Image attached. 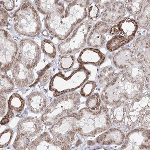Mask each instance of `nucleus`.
<instances>
[{
	"label": "nucleus",
	"instance_id": "f257e3e1",
	"mask_svg": "<svg viewBox=\"0 0 150 150\" xmlns=\"http://www.w3.org/2000/svg\"><path fill=\"white\" fill-rule=\"evenodd\" d=\"M89 1H73L67 6L46 16L45 25L51 35L65 40L87 17Z\"/></svg>",
	"mask_w": 150,
	"mask_h": 150
},
{
	"label": "nucleus",
	"instance_id": "f03ea898",
	"mask_svg": "<svg viewBox=\"0 0 150 150\" xmlns=\"http://www.w3.org/2000/svg\"><path fill=\"white\" fill-rule=\"evenodd\" d=\"M76 113L78 133L82 136H95L112 126L108 109L104 105L98 111H93L84 108Z\"/></svg>",
	"mask_w": 150,
	"mask_h": 150
},
{
	"label": "nucleus",
	"instance_id": "7ed1b4c3",
	"mask_svg": "<svg viewBox=\"0 0 150 150\" xmlns=\"http://www.w3.org/2000/svg\"><path fill=\"white\" fill-rule=\"evenodd\" d=\"M13 28L21 35L34 37L40 35L41 23L37 11L32 3L24 1L13 14Z\"/></svg>",
	"mask_w": 150,
	"mask_h": 150
},
{
	"label": "nucleus",
	"instance_id": "20e7f679",
	"mask_svg": "<svg viewBox=\"0 0 150 150\" xmlns=\"http://www.w3.org/2000/svg\"><path fill=\"white\" fill-rule=\"evenodd\" d=\"M80 98V94L75 92L54 99L42 114V123L52 126L62 117L73 113L79 106Z\"/></svg>",
	"mask_w": 150,
	"mask_h": 150
},
{
	"label": "nucleus",
	"instance_id": "39448f33",
	"mask_svg": "<svg viewBox=\"0 0 150 150\" xmlns=\"http://www.w3.org/2000/svg\"><path fill=\"white\" fill-rule=\"evenodd\" d=\"M90 75V72L83 65L74 70L69 76H65L62 72L58 73L52 78L50 89L54 92L56 97L74 91L88 79Z\"/></svg>",
	"mask_w": 150,
	"mask_h": 150
},
{
	"label": "nucleus",
	"instance_id": "423d86ee",
	"mask_svg": "<svg viewBox=\"0 0 150 150\" xmlns=\"http://www.w3.org/2000/svg\"><path fill=\"white\" fill-rule=\"evenodd\" d=\"M139 25L133 19L126 18L118 22L109 29L108 34L112 37L106 43L110 52L119 48L131 42L136 36Z\"/></svg>",
	"mask_w": 150,
	"mask_h": 150
},
{
	"label": "nucleus",
	"instance_id": "0eeeda50",
	"mask_svg": "<svg viewBox=\"0 0 150 150\" xmlns=\"http://www.w3.org/2000/svg\"><path fill=\"white\" fill-rule=\"evenodd\" d=\"M93 26L92 21H84L75 28L70 36L58 44L57 51L62 55H69L83 48Z\"/></svg>",
	"mask_w": 150,
	"mask_h": 150
},
{
	"label": "nucleus",
	"instance_id": "6e6552de",
	"mask_svg": "<svg viewBox=\"0 0 150 150\" xmlns=\"http://www.w3.org/2000/svg\"><path fill=\"white\" fill-rule=\"evenodd\" d=\"M18 52L13 67L33 72L40 58L41 51L38 44L31 39H22L18 43Z\"/></svg>",
	"mask_w": 150,
	"mask_h": 150
},
{
	"label": "nucleus",
	"instance_id": "1a4fd4ad",
	"mask_svg": "<svg viewBox=\"0 0 150 150\" xmlns=\"http://www.w3.org/2000/svg\"><path fill=\"white\" fill-rule=\"evenodd\" d=\"M76 114L73 112L65 115L52 125L50 132L53 137L68 144L74 142L79 129Z\"/></svg>",
	"mask_w": 150,
	"mask_h": 150
},
{
	"label": "nucleus",
	"instance_id": "9d476101",
	"mask_svg": "<svg viewBox=\"0 0 150 150\" xmlns=\"http://www.w3.org/2000/svg\"><path fill=\"white\" fill-rule=\"evenodd\" d=\"M0 34L1 71L4 72L12 68L18 55V46L6 30L1 29Z\"/></svg>",
	"mask_w": 150,
	"mask_h": 150
},
{
	"label": "nucleus",
	"instance_id": "9b49d317",
	"mask_svg": "<svg viewBox=\"0 0 150 150\" xmlns=\"http://www.w3.org/2000/svg\"><path fill=\"white\" fill-rule=\"evenodd\" d=\"M150 91L141 93L133 100L123 124L126 130L131 131L137 126L143 112L150 108Z\"/></svg>",
	"mask_w": 150,
	"mask_h": 150
},
{
	"label": "nucleus",
	"instance_id": "f8f14e48",
	"mask_svg": "<svg viewBox=\"0 0 150 150\" xmlns=\"http://www.w3.org/2000/svg\"><path fill=\"white\" fill-rule=\"evenodd\" d=\"M121 150H150V130L144 128L132 129L126 134Z\"/></svg>",
	"mask_w": 150,
	"mask_h": 150
},
{
	"label": "nucleus",
	"instance_id": "ddd939ff",
	"mask_svg": "<svg viewBox=\"0 0 150 150\" xmlns=\"http://www.w3.org/2000/svg\"><path fill=\"white\" fill-rule=\"evenodd\" d=\"M123 70L126 78L131 82L144 84L146 77L150 71V64L133 57L127 62Z\"/></svg>",
	"mask_w": 150,
	"mask_h": 150
},
{
	"label": "nucleus",
	"instance_id": "4468645a",
	"mask_svg": "<svg viewBox=\"0 0 150 150\" xmlns=\"http://www.w3.org/2000/svg\"><path fill=\"white\" fill-rule=\"evenodd\" d=\"M122 98L126 100H133L140 94L144 88V84L134 83L126 78L123 72L114 76Z\"/></svg>",
	"mask_w": 150,
	"mask_h": 150
},
{
	"label": "nucleus",
	"instance_id": "2eb2a0df",
	"mask_svg": "<svg viewBox=\"0 0 150 150\" xmlns=\"http://www.w3.org/2000/svg\"><path fill=\"white\" fill-rule=\"evenodd\" d=\"M110 26L104 22L96 23L89 33L86 44L89 47L100 48L106 42V36L108 34Z\"/></svg>",
	"mask_w": 150,
	"mask_h": 150
},
{
	"label": "nucleus",
	"instance_id": "dca6fc26",
	"mask_svg": "<svg viewBox=\"0 0 150 150\" xmlns=\"http://www.w3.org/2000/svg\"><path fill=\"white\" fill-rule=\"evenodd\" d=\"M28 150H70L69 144L51 139L47 133H44L30 145Z\"/></svg>",
	"mask_w": 150,
	"mask_h": 150
},
{
	"label": "nucleus",
	"instance_id": "f3484780",
	"mask_svg": "<svg viewBox=\"0 0 150 150\" xmlns=\"http://www.w3.org/2000/svg\"><path fill=\"white\" fill-rule=\"evenodd\" d=\"M126 11L124 3L121 1H115L105 9L100 17L102 21L105 23H116L123 19Z\"/></svg>",
	"mask_w": 150,
	"mask_h": 150
},
{
	"label": "nucleus",
	"instance_id": "a211bd4d",
	"mask_svg": "<svg viewBox=\"0 0 150 150\" xmlns=\"http://www.w3.org/2000/svg\"><path fill=\"white\" fill-rule=\"evenodd\" d=\"M150 38L146 36L137 38L131 49L133 57L150 64Z\"/></svg>",
	"mask_w": 150,
	"mask_h": 150
},
{
	"label": "nucleus",
	"instance_id": "6ab92c4d",
	"mask_svg": "<svg viewBox=\"0 0 150 150\" xmlns=\"http://www.w3.org/2000/svg\"><path fill=\"white\" fill-rule=\"evenodd\" d=\"M105 55L96 48H87L83 49L78 57V63L81 65L91 64L99 67L104 62Z\"/></svg>",
	"mask_w": 150,
	"mask_h": 150
},
{
	"label": "nucleus",
	"instance_id": "aec40b11",
	"mask_svg": "<svg viewBox=\"0 0 150 150\" xmlns=\"http://www.w3.org/2000/svg\"><path fill=\"white\" fill-rule=\"evenodd\" d=\"M121 96L119 88L115 79H112L105 86L101 93L100 98L103 102L109 106H114L121 101Z\"/></svg>",
	"mask_w": 150,
	"mask_h": 150
},
{
	"label": "nucleus",
	"instance_id": "412c9836",
	"mask_svg": "<svg viewBox=\"0 0 150 150\" xmlns=\"http://www.w3.org/2000/svg\"><path fill=\"white\" fill-rule=\"evenodd\" d=\"M125 134L122 130L115 128L109 129L98 136L96 142L102 145L122 144L125 140Z\"/></svg>",
	"mask_w": 150,
	"mask_h": 150
},
{
	"label": "nucleus",
	"instance_id": "4be33fe9",
	"mask_svg": "<svg viewBox=\"0 0 150 150\" xmlns=\"http://www.w3.org/2000/svg\"><path fill=\"white\" fill-rule=\"evenodd\" d=\"M42 126L37 118L28 117L22 120L17 127L18 133H21L29 137H36L41 132Z\"/></svg>",
	"mask_w": 150,
	"mask_h": 150
},
{
	"label": "nucleus",
	"instance_id": "5701e85b",
	"mask_svg": "<svg viewBox=\"0 0 150 150\" xmlns=\"http://www.w3.org/2000/svg\"><path fill=\"white\" fill-rule=\"evenodd\" d=\"M129 105L127 101L123 100L111 108L109 115L111 123L114 126L117 128L123 126L129 112Z\"/></svg>",
	"mask_w": 150,
	"mask_h": 150
},
{
	"label": "nucleus",
	"instance_id": "b1692460",
	"mask_svg": "<svg viewBox=\"0 0 150 150\" xmlns=\"http://www.w3.org/2000/svg\"><path fill=\"white\" fill-rule=\"evenodd\" d=\"M27 105L30 111L40 113L45 110L47 105L46 97L40 92H33L27 98Z\"/></svg>",
	"mask_w": 150,
	"mask_h": 150
},
{
	"label": "nucleus",
	"instance_id": "393cba45",
	"mask_svg": "<svg viewBox=\"0 0 150 150\" xmlns=\"http://www.w3.org/2000/svg\"><path fill=\"white\" fill-rule=\"evenodd\" d=\"M35 3L38 10L46 16L65 7L63 2L59 0L35 1Z\"/></svg>",
	"mask_w": 150,
	"mask_h": 150
},
{
	"label": "nucleus",
	"instance_id": "a878e982",
	"mask_svg": "<svg viewBox=\"0 0 150 150\" xmlns=\"http://www.w3.org/2000/svg\"><path fill=\"white\" fill-rule=\"evenodd\" d=\"M133 57L131 49L124 48L114 54L112 61L116 68L123 70L127 62Z\"/></svg>",
	"mask_w": 150,
	"mask_h": 150
},
{
	"label": "nucleus",
	"instance_id": "bb28decb",
	"mask_svg": "<svg viewBox=\"0 0 150 150\" xmlns=\"http://www.w3.org/2000/svg\"><path fill=\"white\" fill-rule=\"evenodd\" d=\"M114 67L108 66L103 69L98 73L97 82L101 86H105L112 80L115 75Z\"/></svg>",
	"mask_w": 150,
	"mask_h": 150
},
{
	"label": "nucleus",
	"instance_id": "cd10ccee",
	"mask_svg": "<svg viewBox=\"0 0 150 150\" xmlns=\"http://www.w3.org/2000/svg\"><path fill=\"white\" fill-rule=\"evenodd\" d=\"M146 2L143 0H127L125 1L124 6L126 11L133 16H138L141 13Z\"/></svg>",
	"mask_w": 150,
	"mask_h": 150
},
{
	"label": "nucleus",
	"instance_id": "c85d7f7f",
	"mask_svg": "<svg viewBox=\"0 0 150 150\" xmlns=\"http://www.w3.org/2000/svg\"><path fill=\"white\" fill-rule=\"evenodd\" d=\"M150 13V1H146L143 10L141 13L137 16L136 21L139 27L143 28H146L149 25Z\"/></svg>",
	"mask_w": 150,
	"mask_h": 150
},
{
	"label": "nucleus",
	"instance_id": "c756f323",
	"mask_svg": "<svg viewBox=\"0 0 150 150\" xmlns=\"http://www.w3.org/2000/svg\"><path fill=\"white\" fill-rule=\"evenodd\" d=\"M8 107L10 111L20 112L23 110L25 101L18 93H13L8 100Z\"/></svg>",
	"mask_w": 150,
	"mask_h": 150
},
{
	"label": "nucleus",
	"instance_id": "7c9ffc66",
	"mask_svg": "<svg viewBox=\"0 0 150 150\" xmlns=\"http://www.w3.org/2000/svg\"><path fill=\"white\" fill-rule=\"evenodd\" d=\"M0 93L4 95L10 93L13 90L14 84L11 79L5 74H2L0 76Z\"/></svg>",
	"mask_w": 150,
	"mask_h": 150
},
{
	"label": "nucleus",
	"instance_id": "2f4dec72",
	"mask_svg": "<svg viewBox=\"0 0 150 150\" xmlns=\"http://www.w3.org/2000/svg\"><path fill=\"white\" fill-rule=\"evenodd\" d=\"M87 107L93 111L100 110L103 105L101 100L99 94L96 93L89 97L86 102Z\"/></svg>",
	"mask_w": 150,
	"mask_h": 150
},
{
	"label": "nucleus",
	"instance_id": "473e14b6",
	"mask_svg": "<svg viewBox=\"0 0 150 150\" xmlns=\"http://www.w3.org/2000/svg\"><path fill=\"white\" fill-rule=\"evenodd\" d=\"M29 138L24 134L18 133L14 143V148L16 150H25L28 148L30 143Z\"/></svg>",
	"mask_w": 150,
	"mask_h": 150
},
{
	"label": "nucleus",
	"instance_id": "72a5a7b5",
	"mask_svg": "<svg viewBox=\"0 0 150 150\" xmlns=\"http://www.w3.org/2000/svg\"><path fill=\"white\" fill-rule=\"evenodd\" d=\"M42 51L46 56L51 59H54L56 56V48L54 43L48 39H44L41 42Z\"/></svg>",
	"mask_w": 150,
	"mask_h": 150
},
{
	"label": "nucleus",
	"instance_id": "f704fd0d",
	"mask_svg": "<svg viewBox=\"0 0 150 150\" xmlns=\"http://www.w3.org/2000/svg\"><path fill=\"white\" fill-rule=\"evenodd\" d=\"M74 57L69 54L60 57L58 61L59 67L64 71L70 69L72 67L74 63Z\"/></svg>",
	"mask_w": 150,
	"mask_h": 150
},
{
	"label": "nucleus",
	"instance_id": "c9c22d12",
	"mask_svg": "<svg viewBox=\"0 0 150 150\" xmlns=\"http://www.w3.org/2000/svg\"><path fill=\"white\" fill-rule=\"evenodd\" d=\"M97 86V83L96 82L93 81L87 82L83 86L81 89L80 92L81 95L85 97L90 96Z\"/></svg>",
	"mask_w": 150,
	"mask_h": 150
},
{
	"label": "nucleus",
	"instance_id": "e433bc0d",
	"mask_svg": "<svg viewBox=\"0 0 150 150\" xmlns=\"http://www.w3.org/2000/svg\"><path fill=\"white\" fill-rule=\"evenodd\" d=\"M100 9L94 3L89 4L88 8L87 16L90 21H95L99 17Z\"/></svg>",
	"mask_w": 150,
	"mask_h": 150
},
{
	"label": "nucleus",
	"instance_id": "4c0bfd02",
	"mask_svg": "<svg viewBox=\"0 0 150 150\" xmlns=\"http://www.w3.org/2000/svg\"><path fill=\"white\" fill-rule=\"evenodd\" d=\"M150 108L145 110L142 113L137 123L141 128H148L150 127Z\"/></svg>",
	"mask_w": 150,
	"mask_h": 150
},
{
	"label": "nucleus",
	"instance_id": "58836bf2",
	"mask_svg": "<svg viewBox=\"0 0 150 150\" xmlns=\"http://www.w3.org/2000/svg\"><path fill=\"white\" fill-rule=\"evenodd\" d=\"M13 134V131L11 129L6 130L1 134L0 139V147L7 146L9 144Z\"/></svg>",
	"mask_w": 150,
	"mask_h": 150
},
{
	"label": "nucleus",
	"instance_id": "ea45409f",
	"mask_svg": "<svg viewBox=\"0 0 150 150\" xmlns=\"http://www.w3.org/2000/svg\"><path fill=\"white\" fill-rule=\"evenodd\" d=\"M1 18H0V24L1 27H4L7 23L8 21L9 14L7 11L3 8L1 7Z\"/></svg>",
	"mask_w": 150,
	"mask_h": 150
},
{
	"label": "nucleus",
	"instance_id": "a19ab883",
	"mask_svg": "<svg viewBox=\"0 0 150 150\" xmlns=\"http://www.w3.org/2000/svg\"><path fill=\"white\" fill-rule=\"evenodd\" d=\"M1 4L7 11H11L15 7V1H1Z\"/></svg>",
	"mask_w": 150,
	"mask_h": 150
},
{
	"label": "nucleus",
	"instance_id": "79ce46f5",
	"mask_svg": "<svg viewBox=\"0 0 150 150\" xmlns=\"http://www.w3.org/2000/svg\"><path fill=\"white\" fill-rule=\"evenodd\" d=\"M116 1H94L95 4L99 9H105Z\"/></svg>",
	"mask_w": 150,
	"mask_h": 150
},
{
	"label": "nucleus",
	"instance_id": "37998d69",
	"mask_svg": "<svg viewBox=\"0 0 150 150\" xmlns=\"http://www.w3.org/2000/svg\"><path fill=\"white\" fill-rule=\"evenodd\" d=\"M7 110L6 100L4 96L1 95V116H4Z\"/></svg>",
	"mask_w": 150,
	"mask_h": 150
},
{
	"label": "nucleus",
	"instance_id": "c03bdc74",
	"mask_svg": "<svg viewBox=\"0 0 150 150\" xmlns=\"http://www.w3.org/2000/svg\"><path fill=\"white\" fill-rule=\"evenodd\" d=\"M150 71L148 72L146 79H145L144 83V87L146 89L150 91Z\"/></svg>",
	"mask_w": 150,
	"mask_h": 150
},
{
	"label": "nucleus",
	"instance_id": "a18cd8bd",
	"mask_svg": "<svg viewBox=\"0 0 150 150\" xmlns=\"http://www.w3.org/2000/svg\"><path fill=\"white\" fill-rule=\"evenodd\" d=\"M9 120L8 118H4V119H2L1 121V124H6L8 122Z\"/></svg>",
	"mask_w": 150,
	"mask_h": 150
},
{
	"label": "nucleus",
	"instance_id": "49530a36",
	"mask_svg": "<svg viewBox=\"0 0 150 150\" xmlns=\"http://www.w3.org/2000/svg\"><path fill=\"white\" fill-rule=\"evenodd\" d=\"M146 37L148 38H150V26L149 27V29H148Z\"/></svg>",
	"mask_w": 150,
	"mask_h": 150
}]
</instances>
